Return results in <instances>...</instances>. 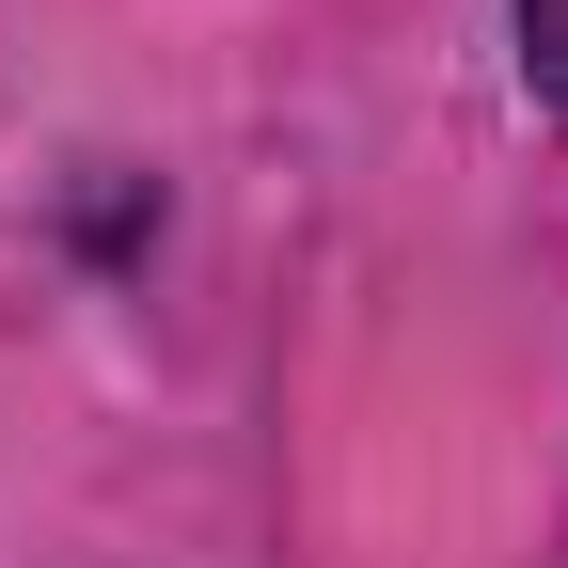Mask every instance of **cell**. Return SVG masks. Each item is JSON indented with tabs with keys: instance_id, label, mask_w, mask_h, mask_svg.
Here are the masks:
<instances>
[{
	"instance_id": "1",
	"label": "cell",
	"mask_w": 568,
	"mask_h": 568,
	"mask_svg": "<svg viewBox=\"0 0 568 568\" xmlns=\"http://www.w3.org/2000/svg\"><path fill=\"white\" fill-rule=\"evenodd\" d=\"M521 63H537V95L568 111V0H521Z\"/></svg>"
}]
</instances>
